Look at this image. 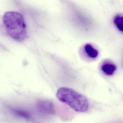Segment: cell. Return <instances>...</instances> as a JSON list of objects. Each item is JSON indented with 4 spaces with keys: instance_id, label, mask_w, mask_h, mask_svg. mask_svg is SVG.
<instances>
[{
    "instance_id": "5",
    "label": "cell",
    "mask_w": 123,
    "mask_h": 123,
    "mask_svg": "<svg viewBox=\"0 0 123 123\" xmlns=\"http://www.w3.org/2000/svg\"><path fill=\"white\" fill-rule=\"evenodd\" d=\"M116 67L112 63H105L101 66L102 71L107 75H112L116 71Z\"/></svg>"
},
{
    "instance_id": "6",
    "label": "cell",
    "mask_w": 123,
    "mask_h": 123,
    "mask_svg": "<svg viewBox=\"0 0 123 123\" xmlns=\"http://www.w3.org/2000/svg\"><path fill=\"white\" fill-rule=\"evenodd\" d=\"M85 50L87 54L90 57L92 58H96L98 54V51L94 48L93 46L88 44H86L85 46Z\"/></svg>"
},
{
    "instance_id": "7",
    "label": "cell",
    "mask_w": 123,
    "mask_h": 123,
    "mask_svg": "<svg viewBox=\"0 0 123 123\" xmlns=\"http://www.w3.org/2000/svg\"><path fill=\"white\" fill-rule=\"evenodd\" d=\"M114 23L117 28L123 32V16H116L114 18Z\"/></svg>"
},
{
    "instance_id": "1",
    "label": "cell",
    "mask_w": 123,
    "mask_h": 123,
    "mask_svg": "<svg viewBox=\"0 0 123 123\" xmlns=\"http://www.w3.org/2000/svg\"><path fill=\"white\" fill-rule=\"evenodd\" d=\"M3 22L8 34L17 41L26 37V29L23 15L17 12H7L3 16Z\"/></svg>"
},
{
    "instance_id": "3",
    "label": "cell",
    "mask_w": 123,
    "mask_h": 123,
    "mask_svg": "<svg viewBox=\"0 0 123 123\" xmlns=\"http://www.w3.org/2000/svg\"><path fill=\"white\" fill-rule=\"evenodd\" d=\"M36 109L37 111L42 114H52L55 112L53 103L49 100H38L36 103Z\"/></svg>"
},
{
    "instance_id": "2",
    "label": "cell",
    "mask_w": 123,
    "mask_h": 123,
    "mask_svg": "<svg viewBox=\"0 0 123 123\" xmlns=\"http://www.w3.org/2000/svg\"><path fill=\"white\" fill-rule=\"evenodd\" d=\"M56 96L60 101L76 111L84 112L88 110L89 103L86 98L72 88L61 87L58 90Z\"/></svg>"
},
{
    "instance_id": "4",
    "label": "cell",
    "mask_w": 123,
    "mask_h": 123,
    "mask_svg": "<svg viewBox=\"0 0 123 123\" xmlns=\"http://www.w3.org/2000/svg\"><path fill=\"white\" fill-rule=\"evenodd\" d=\"M10 110L16 116L25 119H30L31 118L30 113L25 109L18 107H12Z\"/></svg>"
}]
</instances>
